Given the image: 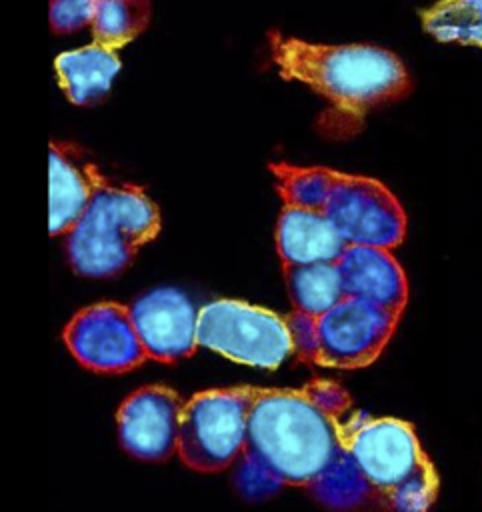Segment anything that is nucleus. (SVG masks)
Listing matches in <instances>:
<instances>
[{
  "label": "nucleus",
  "mask_w": 482,
  "mask_h": 512,
  "mask_svg": "<svg viewBox=\"0 0 482 512\" xmlns=\"http://www.w3.org/2000/svg\"><path fill=\"white\" fill-rule=\"evenodd\" d=\"M324 216L348 246L390 250L406 236V214L398 198L368 176L340 172Z\"/></svg>",
  "instance_id": "8"
},
{
  "label": "nucleus",
  "mask_w": 482,
  "mask_h": 512,
  "mask_svg": "<svg viewBox=\"0 0 482 512\" xmlns=\"http://www.w3.org/2000/svg\"><path fill=\"white\" fill-rule=\"evenodd\" d=\"M56 74L66 98L78 106L100 102L120 70L116 50L90 44L56 56Z\"/></svg>",
  "instance_id": "16"
},
{
  "label": "nucleus",
  "mask_w": 482,
  "mask_h": 512,
  "mask_svg": "<svg viewBox=\"0 0 482 512\" xmlns=\"http://www.w3.org/2000/svg\"><path fill=\"white\" fill-rule=\"evenodd\" d=\"M96 0H50V28L58 34L92 26Z\"/></svg>",
  "instance_id": "22"
},
{
  "label": "nucleus",
  "mask_w": 482,
  "mask_h": 512,
  "mask_svg": "<svg viewBox=\"0 0 482 512\" xmlns=\"http://www.w3.org/2000/svg\"><path fill=\"white\" fill-rule=\"evenodd\" d=\"M336 266L346 296L372 302L402 316L408 302V280L390 250L346 246Z\"/></svg>",
  "instance_id": "13"
},
{
  "label": "nucleus",
  "mask_w": 482,
  "mask_h": 512,
  "mask_svg": "<svg viewBox=\"0 0 482 512\" xmlns=\"http://www.w3.org/2000/svg\"><path fill=\"white\" fill-rule=\"evenodd\" d=\"M64 342L94 372H128L148 358L130 308L116 302H98L76 312L64 328Z\"/></svg>",
  "instance_id": "9"
},
{
  "label": "nucleus",
  "mask_w": 482,
  "mask_h": 512,
  "mask_svg": "<svg viewBox=\"0 0 482 512\" xmlns=\"http://www.w3.org/2000/svg\"><path fill=\"white\" fill-rule=\"evenodd\" d=\"M150 22V0H96L92 18L94 44L118 50Z\"/></svg>",
  "instance_id": "20"
},
{
  "label": "nucleus",
  "mask_w": 482,
  "mask_h": 512,
  "mask_svg": "<svg viewBox=\"0 0 482 512\" xmlns=\"http://www.w3.org/2000/svg\"><path fill=\"white\" fill-rule=\"evenodd\" d=\"M270 46L284 78L306 84L328 102L318 118V130L328 138L358 134L368 112L412 90L402 60L380 46L312 44L280 32H270Z\"/></svg>",
  "instance_id": "1"
},
{
  "label": "nucleus",
  "mask_w": 482,
  "mask_h": 512,
  "mask_svg": "<svg viewBox=\"0 0 482 512\" xmlns=\"http://www.w3.org/2000/svg\"><path fill=\"white\" fill-rule=\"evenodd\" d=\"M308 490L332 512H394L388 498L366 478L346 446L338 450Z\"/></svg>",
  "instance_id": "15"
},
{
  "label": "nucleus",
  "mask_w": 482,
  "mask_h": 512,
  "mask_svg": "<svg viewBox=\"0 0 482 512\" xmlns=\"http://www.w3.org/2000/svg\"><path fill=\"white\" fill-rule=\"evenodd\" d=\"M198 312L190 298L176 288H156L130 306L144 352L158 362H178L194 352Z\"/></svg>",
  "instance_id": "11"
},
{
  "label": "nucleus",
  "mask_w": 482,
  "mask_h": 512,
  "mask_svg": "<svg viewBox=\"0 0 482 512\" xmlns=\"http://www.w3.org/2000/svg\"><path fill=\"white\" fill-rule=\"evenodd\" d=\"M256 390L252 386L206 390L182 406L176 452L188 468L218 472L244 454Z\"/></svg>",
  "instance_id": "6"
},
{
  "label": "nucleus",
  "mask_w": 482,
  "mask_h": 512,
  "mask_svg": "<svg viewBox=\"0 0 482 512\" xmlns=\"http://www.w3.org/2000/svg\"><path fill=\"white\" fill-rule=\"evenodd\" d=\"M346 246L324 212L282 208L276 224V250L284 264L336 262Z\"/></svg>",
  "instance_id": "14"
},
{
  "label": "nucleus",
  "mask_w": 482,
  "mask_h": 512,
  "mask_svg": "<svg viewBox=\"0 0 482 512\" xmlns=\"http://www.w3.org/2000/svg\"><path fill=\"white\" fill-rule=\"evenodd\" d=\"M158 230V208L144 190L106 180L66 234V256L80 276H114Z\"/></svg>",
  "instance_id": "3"
},
{
  "label": "nucleus",
  "mask_w": 482,
  "mask_h": 512,
  "mask_svg": "<svg viewBox=\"0 0 482 512\" xmlns=\"http://www.w3.org/2000/svg\"><path fill=\"white\" fill-rule=\"evenodd\" d=\"M348 392L332 380L302 388H258L250 416L246 454L284 484L310 486L344 446Z\"/></svg>",
  "instance_id": "2"
},
{
  "label": "nucleus",
  "mask_w": 482,
  "mask_h": 512,
  "mask_svg": "<svg viewBox=\"0 0 482 512\" xmlns=\"http://www.w3.org/2000/svg\"><path fill=\"white\" fill-rule=\"evenodd\" d=\"M198 344L234 362L268 370L294 352L286 318L240 300H214L200 308Z\"/></svg>",
  "instance_id": "7"
},
{
  "label": "nucleus",
  "mask_w": 482,
  "mask_h": 512,
  "mask_svg": "<svg viewBox=\"0 0 482 512\" xmlns=\"http://www.w3.org/2000/svg\"><path fill=\"white\" fill-rule=\"evenodd\" d=\"M422 26L440 42L482 48V0H440L422 12Z\"/></svg>",
  "instance_id": "19"
},
{
  "label": "nucleus",
  "mask_w": 482,
  "mask_h": 512,
  "mask_svg": "<svg viewBox=\"0 0 482 512\" xmlns=\"http://www.w3.org/2000/svg\"><path fill=\"white\" fill-rule=\"evenodd\" d=\"M394 314L372 302L344 296L324 314L312 318L292 312L286 318L294 354L326 368H364L386 348L398 326Z\"/></svg>",
  "instance_id": "5"
},
{
  "label": "nucleus",
  "mask_w": 482,
  "mask_h": 512,
  "mask_svg": "<svg viewBox=\"0 0 482 512\" xmlns=\"http://www.w3.org/2000/svg\"><path fill=\"white\" fill-rule=\"evenodd\" d=\"M344 446L394 512L430 510L438 476L408 422L352 414L344 422Z\"/></svg>",
  "instance_id": "4"
},
{
  "label": "nucleus",
  "mask_w": 482,
  "mask_h": 512,
  "mask_svg": "<svg viewBox=\"0 0 482 512\" xmlns=\"http://www.w3.org/2000/svg\"><path fill=\"white\" fill-rule=\"evenodd\" d=\"M284 280L294 312L312 318L324 314L346 296L336 262L284 264Z\"/></svg>",
  "instance_id": "17"
},
{
  "label": "nucleus",
  "mask_w": 482,
  "mask_h": 512,
  "mask_svg": "<svg viewBox=\"0 0 482 512\" xmlns=\"http://www.w3.org/2000/svg\"><path fill=\"white\" fill-rule=\"evenodd\" d=\"M236 486L244 498L264 500L280 492L284 482L272 470H268L264 464L244 452L236 470Z\"/></svg>",
  "instance_id": "21"
},
{
  "label": "nucleus",
  "mask_w": 482,
  "mask_h": 512,
  "mask_svg": "<svg viewBox=\"0 0 482 512\" xmlns=\"http://www.w3.org/2000/svg\"><path fill=\"white\" fill-rule=\"evenodd\" d=\"M48 178L50 236L68 234L106 180L84 150L70 142H50Z\"/></svg>",
  "instance_id": "12"
},
{
  "label": "nucleus",
  "mask_w": 482,
  "mask_h": 512,
  "mask_svg": "<svg viewBox=\"0 0 482 512\" xmlns=\"http://www.w3.org/2000/svg\"><path fill=\"white\" fill-rule=\"evenodd\" d=\"M182 404L178 394L160 384L132 392L118 410V436L122 448L140 460H168L178 446Z\"/></svg>",
  "instance_id": "10"
},
{
  "label": "nucleus",
  "mask_w": 482,
  "mask_h": 512,
  "mask_svg": "<svg viewBox=\"0 0 482 512\" xmlns=\"http://www.w3.org/2000/svg\"><path fill=\"white\" fill-rule=\"evenodd\" d=\"M270 172L276 178V190L284 200V206L324 212L332 190L338 180V170L324 166H292L270 164Z\"/></svg>",
  "instance_id": "18"
}]
</instances>
